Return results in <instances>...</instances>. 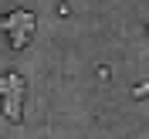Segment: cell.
Instances as JSON below:
<instances>
[{"instance_id":"obj_2","label":"cell","mask_w":149,"mask_h":139,"mask_svg":"<svg viewBox=\"0 0 149 139\" xmlns=\"http://www.w3.org/2000/svg\"><path fill=\"white\" fill-rule=\"evenodd\" d=\"M3 115H7V122H20L24 119V78H20V75H7Z\"/></svg>"},{"instance_id":"obj_4","label":"cell","mask_w":149,"mask_h":139,"mask_svg":"<svg viewBox=\"0 0 149 139\" xmlns=\"http://www.w3.org/2000/svg\"><path fill=\"white\" fill-rule=\"evenodd\" d=\"M7 95V75H0V98Z\"/></svg>"},{"instance_id":"obj_3","label":"cell","mask_w":149,"mask_h":139,"mask_svg":"<svg viewBox=\"0 0 149 139\" xmlns=\"http://www.w3.org/2000/svg\"><path fill=\"white\" fill-rule=\"evenodd\" d=\"M146 92H149V85L142 82V85H136V88H132V95H136V98H146Z\"/></svg>"},{"instance_id":"obj_1","label":"cell","mask_w":149,"mask_h":139,"mask_svg":"<svg viewBox=\"0 0 149 139\" xmlns=\"http://www.w3.org/2000/svg\"><path fill=\"white\" fill-rule=\"evenodd\" d=\"M0 27H3V34L10 37V47H14V51H24V47L31 44L34 31H37V17L31 14V10H10L7 17L0 20Z\"/></svg>"}]
</instances>
